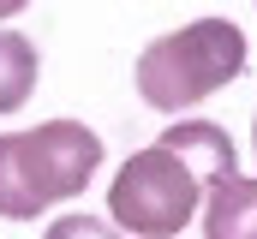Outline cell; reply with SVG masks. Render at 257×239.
<instances>
[{
  "mask_svg": "<svg viewBox=\"0 0 257 239\" xmlns=\"http://www.w3.org/2000/svg\"><path fill=\"white\" fill-rule=\"evenodd\" d=\"M239 174L233 138L215 120H180L138 150L108 185V215L132 239H174L209 197L215 179Z\"/></svg>",
  "mask_w": 257,
  "mask_h": 239,
  "instance_id": "obj_1",
  "label": "cell"
},
{
  "mask_svg": "<svg viewBox=\"0 0 257 239\" xmlns=\"http://www.w3.org/2000/svg\"><path fill=\"white\" fill-rule=\"evenodd\" d=\"M245 36L239 24L227 18H197L186 30H168L156 36L144 54H138V96L162 114H180L203 96H215L221 84H233L245 72Z\"/></svg>",
  "mask_w": 257,
  "mask_h": 239,
  "instance_id": "obj_2",
  "label": "cell"
},
{
  "mask_svg": "<svg viewBox=\"0 0 257 239\" xmlns=\"http://www.w3.org/2000/svg\"><path fill=\"white\" fill-rule=\"evenodd\" d=\"M24 144H30V168H36V185L48 191V203L78 197L90 174L102 168V138L78 120H48V126L24 132Z\"/></svg>",
  "mask_w": 257,
  "mask_h": 239,
  "instance_id": "obj_3",
  "label": "cell"
},
{
  "mask_svg": "<svg viewBox=\"0 0 257 239\" xmlns=\"http://www.w3.org/2000/svg\"><path fill=\"white\" fill-rule=\"evenodd\" d=\"M203 239H257V179L227 174L203 197Z\"/></svg>",
  "mask_w": 257,
  "mask_h": 239,
  "instance_id": "obj_4",
  "label": "cell"
},
{
  "mask_svg": "<svg viewBox=\"0 0 257 239\" xmlns=\"http://www.w3.org/2000/svg\"><path fill=\"white\" fill-rule=\"evenodd\" d=\"M36 90V42L18 30H0V114L24 108Z\"/></svg>",
  "mask_w": 257,
  "mask_h": 239,
  "instance_id": "obj_5",
  "label": "cell"
},
{
  "mask_svg": "<svg viewBox=\"0 0 257 239\" xmlns=\"http://www.w3.org/2000/svg\"><path fill=\"white\" fill-rule=\"evenodd\" d=\"M48 239H120L108 221H96V215H60L54 227H48Z\"/></svg>",
  "mask_w": 257,
  "mask_h": 239,
  "instance_id": "obj_6",
  "label": "cell"
},
{
  "mask_svg": "<svg viewBox=\"0 0 257 239\" xmlns=\"http://www.w3.org/2000/svg\"><path fill=\"white\" fill-rule=\"evenodd\" d=\"M30 0H0V18H12V12H24Z\"/></svg>",
  "mask_w": 257,
  "mask_h": 239,
  "instance_id": "obj_7",
  "label": "cell"
},
{
  "mask_svg": "<svg viewBox=\"0 0 257 239\" xmlns=\"http://www.w3.org/2000/svg\"><path fill=\"white\" fill-rule=\"evenodd\" d=\"M251 144H257V114H251Z\"/></svg>",
  "mask_w": 257,
  "mask_h": 239,
  "instance_id": "obj_8",
  "label": "cell"
}]
</instances>
